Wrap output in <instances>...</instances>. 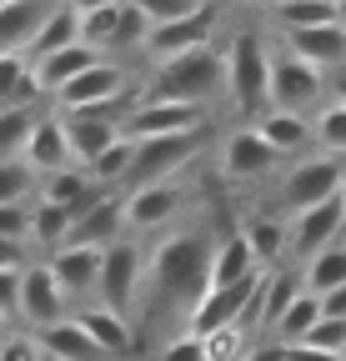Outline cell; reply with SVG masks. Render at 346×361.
Returning <instances> with one entry per match:
<instances>
[{
  "mask_svg": "<svg viewBox=\"0 0 346 361\" xmlns=\"http://www.w3.org/2000/svg\"><path fill=\"white\" fill-rule=\"evenodd\" d=\"M216 236L211 226H181V231L161 236L146 251V281H141V301H136V341L141 331L156 336H186L191 311L201 306V296L211 291V261H216Z\"/></svg>",
  "mask_w": 346,
  "mask_h": 361,
  "instance_id": "1",
  "label": "cell"
},
{
  "mask_svg": "<svg viewBox=\"0 0 346 361\" xmlns=\"http://www.w3.org/2000/svg\"><path fill=\"white\" fill-rule=\"evenodd\" d=\"M146 101H176V106H216L226 96V45L211 40L201 51H186L176 61H161L141 80Z\"/></svg>",
  "mask_w": 346,
  "mask_h": 361,
  "instance_id": "2",
  "label": "cell"
},
{
  "mask_svg": "<svg viewBox=\"0 0 346 361\" xmlns=\"http://www.w3.org/2000/svg\"><path fill=\"white\" fill-rule=\"evenodd\" d=\"M271 40L261 25H236L226 35V101L241 116V126H256L271 101Z\"/></svg>",
  "mask_w": 346,
  "mask_h": 361,
  "instance_id": "3",
  "label": "cell"
},
{
  "mask_svg": "<svg viewBox=\"0 0 346 361\" xmlns=\"http://www.w3.org/2000/svg\"><path fill=\"white\" fill-rule=\"evenodd\" d=\"M136 166L125 176L121 196L131 191H146V186H161V180H181L196 161H206V146H211V126L206 130H191V135H166V141H136Z\"/></svg>",
  "mask_w": 346,
  "mask_h": 361,
  "instance_id": "4",
  "label": "cell"
},
{
  "mask_svg": "<svg viewBox=\"0 0 346 361\" xmlns=\"http://www.w3.org/2000/svg\"><path fill=\"white\" fill-rule=\"evenodd\" d=\"M341 180H346V166L336 156H321L311 151L307 161H291L281 176H276V216H301L331 196H341Z\"/></svg>",
  "mask_w": 346,
  "mask_h": 361,
  "instance_id": "5",
  "label": "cell"
},
{
  "mask_svg": "<svg viewBox=\"0 0 346 361\" xmlns=\"http://www.w3.org/2000/svg\"><path fill=\"white\" fill-rule=\"evenodd\" d=\"M266 101H271V111L316 116L326 106V75L271 40V90H266Z\"/></svg>",
  "mask_w": 346,
  "mask_h": 361,
  "instance_id": "6",
  "label": "cell"
},
{
  "mask_svg": "<svg viewBox=\"0 0 346 361\" xmlns=\"http://www.w3.org/2000/svg\"><path fill=\"white\" fill-rule=\"evenodd\" d=\"M141 90V80H136V71L125 66V61H111V56H101L85 75H75L61 96L51 101V111L56 116H75V111H101V106H111V101H125V96H136Z\"/></svg>",
  "mask_w": 346,
  "mask_h": 361,
  "instance_id": "7",
  "label": "cell"
},
{
  "mask_svg": "<svg viewBox=\"0 0 346 361\" xmlns=\"http://www.w3.org/2000/svg\"><path fill=\"white\" fill-rule=\"evenodd\" d=\"M141 281H146V246L141 241H116L106 246V261H101V281H96V306L116 311L131 322L136 316V301H141Z\"/></svg>",
  "mask_w": 346,
  "mask_h": 361,
  "instance_id": "8",
  "label": "cell"
},
{
  "mask_svg": "<svg viewBox=\"0 0 346 361\" xmlns=\"http://www.w3.org/2000/svg\"><path fill=\"white\" fill-rule=\"evenodd\" d=\"M336 241H346V201L341 196H331V201L286 221V261H296V271L311 256H321L326 246H336Z\"/></svg>",
  "mask_w": 346,
  "mask_h": 361,
  "instance_id": "9",
  "label": "cell"
},
{
  "mask_svg": "<svg viewBox=\"0 0 346 361\" xmlns=\"http://www.w3.org/2000/svg\"><path fill=\"white\" fill-rule=\"evenodd\" d=\"M226 16H221V6H211V0H201V6L191 11V16H181V20H171V25H156L151 30V40H146V71L151 66H161V61H176V56H186V51H201V45H211L216 40V25H221Z\"/></svg>",
  "mask_w": 346,
  "mask_h": 361,
  "instance_id": "10",
  "label": "cell"
},
{
  "mask_svg": "<svg viewBox=\"0 0 346 361\" xmlns=\"http://www.w3.org/2000/svg\"><path fill=\"white\" fill-rule=\"evenodd\" d=\"M216 171L236 186H256V180H271L281 171V156L256 135L251 126H236L221 146H216Z\"/></svg>",
  "mask_w": 346,
  "mask_h": 361,
  "instance_id": "11",
  "label": "cell"
},
{
  "mask_svg": "<svg viewBox=\"0 0 346 361\" xmlns=\"http://www.w3.org/2000/svg\"><path fill=\"white\" fill-rule=\"evenodd\" d=\"M186 206H191L186 176L181 180H161V186H146V191H131V196H125V236H151V231H161V226H171Z\"/></svg>",
  "mask_w": 346,
  "mask_h": 361,
  "instance_id": "12",
  "label": "cell"
},
{
  "mask_svg": "<svg viewBox=\"0 0 346 361\" xmlns=\"http://www.w3.org/2000/svg\"><path fill=\"white\" fill-rule=\"evenodd\" d=\"M206 126H211L206 106H176V101H146L141 96L131 121H125V135L131 141H166V135H191Z\"/></svg>",
  "mask_w": 346,
  "mask_h": 361,
  "instance_id": "13",
  "label": "cell"
},
{
  "mask_svg": "<svg viewBox=\"0 0 346 361\" xmlns=\"http://www.w3.org/2000/svg\"><path fill=\"white\" fill-rule=\"evenodd\" d=\"M66 316H70V301L61 296L51 266L46 261H30L25 276H20V326L25 331H46V326L66 322Z\"/></svg>",
  "mask_w": 346,
  "mask_h": 361,
  "instance_id": "14",
  "label": "cell"
},
{
  "mask_svg": "<svg viewBox=\"0 0 346 361\" xmlns=\"http://www.w3.org/2000/svg\"><path fill=\"white\" fill-rule=\"evenodd\" d=\"M116 241H125V196H121V191H101L91 206L75 216L66 246H91V251H106V246H116Z\"/></svg>",
  "mask_w": 346,
  "mask_h": 361,
  "instance_id": "15",
  "label": "cell"
},
{
  "mask_svg": "<svg viewBox=\"0 0 346 361\" xmlns=\"http://www.w3.org/2000/svg\"><path fill=\"white\" fill-rule=\"evenodd\" d=\"M101 261H106V251H91V246H61V251L46 256L51 276H56V286H61V296H66L70 306H75V301H80V306L96 301Z\"/></svg>",
  "mask_w": 346,
  "mask_h": 361,
  "instance_id": "16",
  "label": "cell"
},
{
  "mask_svg": "<svg viewBox=\"0 0 346 361\" xmlns=\"http://www.w3.org/2000/svg\"><path fill=\"white\" fill-rule=\"evenodd\" d=\"M276 45H286L291 56H301L307 66H316L321 75L346 71V25H316V30H296V35H276Z\"/></svg>",
  "mask_w": 346,
  "mask_h": 361,
  "instance_id": "17",
  "label": "cell"
},
{
  "mask_svg": "<svg viewBox=\"0 0 346 361\" xmlns=\"http://www.w3.org/2000/svg\"><path fill=\"white\" fill-rule=\"evenodd\" d=\"M75 322H80V331L96 341V351L106 356V361H121V356H131L141 341H136V326L125 322V316H116V311H106V306H75L70 311Z\"/></svg>",
  "mask_w": 346,
  "mask_h": 361,
  "instance_id": "18",
  "label": "cell"
},
{
  "mask_svg": "<svg viewBox=\"0 0 346 361\" xmlns=\"http://www.w3.org/2000/svg\"><path fill=\"white\" fill-rule=\"evenodd\" d=\"M20 161L35 171V176H56V171H70L75 161H70V146H66V130H61V116L56 111H46L35 121V130H30V141H25V151H20Z\"/></svg>",
  "mask_w": 346,
  "mask_h": 361,
  "instance_id": "19",
  "label": "cell"
},
{
  "mask_svg": "<svg viewBox=\"0 0 346 361\" xmlns=\"http://www.w3.org/2000/svg\"><path fill=\"white\" fill-rule=\"evenodd\" d=\"M46 16H51L46 0H0V56H25Z\"/></svg>",
  "mask_w": 346,
  "mask_h": 361,
  "instance_id": "20",
  "label": "cell"
},
{
  "mask_svg": "<svg viewBox=\"0 0 346 361\" xmlns=\"http://www.w3.org/2000/svg\"><path fill=\"white\" fill-rule=\"evenodd\" d=\"M101 56L96 51H85V45H70V51H56V56H46V61H30V75H35V90L46 101H56L61 90L75 80V75H85Z\"/></svg>",
  "mask_w": 346,
  "mask_h": 361,
  "instance_id": "21",
  "label": "cell"
},
{
  "mask_svg": "<svg viewBox=\"0 0 346 361\" xmlns=\"http://www.w3.org/2000/svg\"><path fill=\"white\" fill-rule=\"evenodd\" d=\"M336 20H341V6H331V0H276V6H266L271 35H296V30H316Z\"/></svg>",
  "mask_w": 346,
  "mask_h": 361,
  "instance_id": "22",
  "label": "cell"
},
{
  "mask_svg": "<svg viewBox=\"0 0 346 361\" xmlns=\"http://www.w3.org/2000/svg\"><path fill=\"white\" fill-rule=\"evenodd\" d=\"M241 236H246V246H251V256H256V266H261V271H276V266L286 261V216L256 211V216L241 226Z\"/></svg>",
  "mask_w": 346,
  "mask_h": 361,
  "instance_id": "23",
  "label": "cell"
},
{
  "mask_svg": "<svg viewBox=\"0 0 346 361\" xmlns=\"http://www.w3.org/2000/svg\"><path fill=\"white\" fill-rule=\"evenodd\" d=\"M101 196V186L91 176H85L80 166H70V171H56V176H40V191H35V201H51V206H66L70 216H80L85 206H91Z\"/></svg>",
  "mask_w": 346,
  "mask_h": 361,
  "instance_id": "24",
  "label": "cell"
},
{
  "mask_svg": "<svg viewBox=\"0 0 346 361\" xmlns=\"http://www.w3.org/2000/svg\"><path fill=\"white\" fill-rule=\"evenodd\" d=\"M261 141L286 161V156H296L301 146H311V116H291V111H266L261 121L251 126Z\"/></svg>",
  "mask_w": 346,
  "mask_h": 361,
  "instance_id": "25",
  "label": "cell"
},
{
  "mask_svg": "<svg viewBox=\"0 0 346 361\" xmlns=\"http://www.w3.org/2000/svg\"><path fill=\"white\" fill-rule=\"evenodd\" d=\"M30 336L40 341V351H46L51 361H106V356L96 351V341L80 331L75 316H66V322H56V326H46V331H30Z\"/></svg>",
  "mask_w": 346,
  "mask_h": 361,
  "instance_id": "26",
  "label": "cell"
},
{
  "mask_svg": "<svg viewBox=\"0 0 346 361\" xmlns=\"http://www.w3.org/2000/svg\"><path fill=\"white\" fill-rule=\"evenodd\" d=\"M70 45H80V6H51V16L40 25V35L30 40L25 61H46L56 51H70Z\"/></svg>",
  "mask_w": 346,
  "mask_h": 361,
  "instance_id": "27",
  "label": "cell"
},
{
  "mask_svg": "<svg viewBox=\"0 0 346 361\" xmlns=\"http://www.w3.org/2000/svg\"><path fill=\"white\" fill-rule=\"evenodd\" d=\"M251 271H261V266H256V256H251V246H246V236H241V226H236V231H226L221 241H216L211 286H236V281L251 276Z\"/></svg>",
  "mask_w": 346,
  "mask_h": 361,
  "instance_id": "28",
  "label": "cell"
},
{
  "mask_svg": "<svg viewBox=\"0 0 346 361\" xmlns=\"http://www.w3.org/2000/svg\"><path fill=\"white\" fill-rule=\"evenodd\" d=\"M321 322H326V316H321V296L301 291V296L281 311V322L271 326V341H276V346H301V341H307Z\"/></svg>",
  "mask_w": 346,
  "mask_h": 361,
  "instance_id": "29",
  "label": "cell"
},
{
  "mask_svg": "<svg viewBox=\"0 0 346 361\" xmlns=\"http://www.w3.org/2000/svg\"><path fill=\"white\" fill-rule=\"evenodd\" d=\"M346 286V241L326 246L321 256H311L307 266H301V291H311V296H331Z\"/></svg>",
  "mask_w": 346,
  "mask_h": 361,
  "instance_id": "30",
  "label": "cell"
},
{
  "mask_svg": "<svg viewBox=\"0 0 346 361\" xmlns=\"http://www.w3.org/2000/svg\"><path fill=\"white\" fill-rule=\"evenodd\" d=\"M121 11H125V0H96V6H80V45H85V51H96V56L111 51Z\"/></svg>",
  "mask_w": 346,
  "mask_h": 361,
  "instance_id": "31",
  "label": "cell"
},
{
  "mask_svg": "<svg viewBox=\"0 0 346 361\" xmlns=\"http://www.w3.org/2000/svg\"><path fill=\"white\" fill-rule=\"evenodd\" d=\"M70 226H75V216L66 211V206H51V201H35L30 206V251H61L66 246V236H70Z\"/></svg>",
  "mask_w": 346,
  "mask_h": 361,
  "instance_id": "32",
  "label": "cell"
},
{
  "mask_svg": "<svg viewBox=\"0 0 346 361\" xmlns=\"http://www.w3.org/2000/svg\"><path fill=\"white\" fill-rule=\"evenodd\" d=\"M46 96L35 90L30 61L25 56H0V111H16V106H40Z\"/></svg>",
  "mask_w": 346,
  "mask_h": 361,
  "instance_id": "33",
  "label": "cell"
},
{
  "mask_svg": "<svg viewBox=\"0 0 346 361\" xmlns=\"http://www.w3.org/2000/svg\"><path fill=\"white\" fill-rule=\"evenodd\" d=\"M136 151H141V146L131 141V135H121L111 151H101L91 166H85V176H91L101 191H121V186H125V176H131V166H136Z\"/></svg>",
  "mask_w": 346,
  "mask_h": 361,
  "instance_id": "34",
  "label": "cell"
},
{
  "mask_svg": "<svg viewBox=\"0 0 346 361\" xmlns=\"http://www.w3.org/2000/svg\"><path fill=\"white\" fill-rule=\"evenodd\" d=\"M311 146L321 156H346V106L341 101H326L316 116H311Z\"/></svg>",
  "mask_w": 346,
  "mask_h": 361,
  "instance_id": "35",
  "label": "cell"
},
{
  "mask_svg": "<svg viewBox=\"0 0 346 361\" xmlns=\"http://www.w3.org/2000/svg\"><path fill=\"white\" fill-rule=\"evenodd\" d=\"M146 40H151V20L146 11L136 6V0H125V11H121V25H116V40H111V61L121 56H146Z\"/></svg>",
  "mask_w": 346,
  "mask_h": 361,
  "instance_id": "36",
  "label": "cell"
},
{
  "mask_svg": "<svg viewBox=\"0 0 346 361\" xmlns=\"http://www.w3.org/2000/svg\"><path fill=\"white\" fill-rule=\"evenodd\" d=\"M46 116L40 106H16V111H0V161H20L25 141H30V130L35 121Z\"/></svg>",
  "mask_w": 346,
  "mask_h": 361,
  "instance_id": "37",
  "label": "cell"
},
{
  "mask_svg": "<svg viewBox=\"0 0 346 361\" xmlns=\"http://www.w3.org/2000/svg\"><path fill=\"white\" fill-rule=\"evenodd\" d=\"M40 191V176L25 161H0V206H30Z\"/></svg>",
  "mask_w": 346,
  "mask_h": 361,
  "instance_id": "38",
  "label": "cell"
},
{
  "mask_svg": "<svg viewBox=\"0 0 346 361\" xmlns=\"http://www.w3.org/2000/svg\"><path fill=\"white\" fill-rule=\"evenodd\" d=\"M30 206H0V241H25L30 246Z\"/></svg>",
  "mask_w": 346,
  "mask_h": 361,
  "instance_id": "39",
  "label": "cell"
},
{
  "mask_svg": "<svg viewBox=\"0 0 346 361\" xmlns=\"http://www.w3.org/2000/svg\"><path fill=\"white\" fill-rule=\"evenodd\" d=\"M156 361H206V341L201 336H171V341H161V351H156Z\"/></svg>",
  "mask_w": 346,
  "mask_h": 361,
  "instance_id": "40",
  "label": "cell"
},
{
  "mask_svg": "<svg viewBox=\"0 0 346 361\" xmlns=\"http://www.w3.org/2000/svg\"><path fill=\"white\" fill-rule=\"evenodd\" d=\"M0 361H46V351L30 331H11V341L0 346Z\"/></svg>",
  "mask_w": 346,
  "mask_h": 361,
  "instance_id": "41",
  "label": "cell"
},
{
  "mask_svg": "<svg viewBox=\"0 0 346 361\" xmlns=\"http://www.w3.org/2000/svg\"><path fill=\"white\" fill-rule=\"evenodd\" d=\"M20 276L25 271H0V316L20 322Z\"/></svg>",
  "mask_w": 346,
  "mask_h": 361,
  "instance_id": "42",
  "label": "cell"
},
{
  "mask_svg": "<svg viewBox=\"0 0 346 361\" xmlns=\"http://www.w3.org/2000/svg\"><path fill=\"white\" fill-rule=\"evenodd\" d=\"M25 266H30L25 241H0V271H25Z\"/></svg>",
  "mask_w": 346,
  "mask_h": 361,
  "instance_id": "43",
  "label": "cell"
},
{
  "mask_svg": "<svg viewBox=\"0 0 346 361\" xmlns=\"http://www.w3.org/2000/svg\"><path fill=\"white\" fill-rule=\"evenodd\" d=\"M321 316H326V322H346V286L321 296Z\"/></svg>",
  "mask_w": 346,
  "mask_h": 361,
  "instance_id": "44",
  "label": "cell"
},
{
  "mask_svg": "<svg viewBox=\"0 0 346 361\" xmlns=\"http://www.w3.org/2000/svg\"><path fill=\"white\" fill-rule=\"evenodd\" d=\"M246 361H286V351H281L276 341H271V346L261 341V346H251V351H246Z\"/></svg>",
  "mask_w": 346,
  "mask_h": 361,
  "instance_id": "45",
  "label": "cell"
},
{
  "mask_svg": "<svg viewBox=\"0 0 346 361\" xmlns=\"http://www.w3.org/2000/svg\"><path fill=\"white\" fill-rule=\"evenodd\" d=\"M11 331H16V326L6 322V316H0V346H6V341H11Z\"/></svg>",
  "mask_w": 346,
  "mask_h": 361,
  "instance_id": "46",
  "label": "cell"
},
{
  "mask_svg": "<svg viewBox=\"0 0 346 361\" xmlns=\"http://www.w3.org/2000/svg\"><path fill=\"white\" fill-rule=\"evenodd\" d=\"M341 201H346V180H341Z\"/></svg>",
  "mask_w": 346,
  "mask_h": 361,
  "instance_id": "47",
  "label": "cell"
},
{
  "mask_svg": "<svg viewBox=\"0 0 346 361\" xmlns=\"http://www.w3.org/2000/svg\"><path fill=\"white\" fill-rule=\"evenodd\" d=\"M341 25H346V6H341Z\"/></svg>",
  "mask_w": 346,
  "mask_h": 361,
  "instance_id": "48",
  "label": "cell"
},
{
  "mask_svg": "<svg viewBox=\"0 0 346 361\" xmlns=\"http://www.w3.org/2000/svg\"><path fill=\"white\" fill-rule=\"evenodd\" d=\"M241 361H246V356H241Z\"/></svg>",
  "mask_w": 346,
  "mask_h": 361,
  "instance_id": "49",
  "label": "cell"
}]
</instances>
